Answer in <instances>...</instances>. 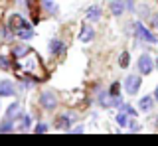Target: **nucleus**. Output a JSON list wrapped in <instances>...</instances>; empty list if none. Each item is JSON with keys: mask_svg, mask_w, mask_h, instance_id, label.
<instances>
[{"mask_svg": "<svg viewBox=\"0 0 158 146\" xmlns=\"http://www.w3.org/2000/svg\"><path fill=\"white\" fill-rule=\"evenodd\" d=\"M14 67H16V71L20 75L30 81H44L48 77V71H46V65H44L42 57L32 50L26 51L22 57L14 59Z\"/></svg>", "mask_w": 158, "mask_h": 146, "instance_id": "nucleus-1", "label": "nucleus"}, {"mask_svg": "<svg viewBox=\"0 0 158 146\" xmlns=\"http://www.w3.org/2000/svg\"><path fill=\"white\" fill-rule=\"evenodd\" d=\"M132 34H135V40L136 42L148 43V46H154V43H158L156 32H152L150 28H146L142 22H135V24H132Z\"/></svg>", "mask_w": 158, "mask_h": 146, "instance_id": "nucleus-2", "label": "nucleus"}, {"mask_svg": "<svg viewBox=\"0 0 158 146\" xmlns=\"http://www.w3.org/2000/svg\"><path fill=\"white\" fill-rule=\"evenodd\" d=\"M38 103L42 107L44 111H48V113H52V111H56L59 107V97L53 89H44L42 93L38 97Z\"/></svg>", "mask_w": 158, "mask_h": 146, "instance_id": "nucleus-3", "label": "nucleus"}, {"mask_svg": "<svg viewBox=\"0 0 158 146\" xmlns=\"http://www.w3.org/2000/svg\"><path fill=\"white\" fill-rule=\"evenodd\" d=\"M140 87H142V75L140 73H128L125 77V81H123V89H125V93L128 97L138 95Z\"/></svg>", "mask_w": 158, "mask_h": 146, "instance_id": "nucleus-4", "label": "nucleus"}, {"mask_svg": "<svg viewBox=\"0 0 158 146\" xmlns=\"http://www.w3.org/2000/svg\"><path fill=\"white\" fill-rule=\"evenodd\" d=\"M136 71L140 73L142 77L154 73V57H152V53L142 51L140 55H138V59H136Z\"/></svg>", "mask_w": 158, "mask_h": 146, "instance_id": "nucleus-5", "label": "nucleus"}, {"mask_svg": "<svg viewBox=\"0 0 158 146\" xmlns=\"http://www.w3.org/2000/svg\"><path fill=\"white\" fill-rule=\"evenodd\" d=\"M75 120H79L75 113H59L56 116V120H53V126H56L57 130H71V126H73Z\"/></svg>", "mask_w": 158, "mask_h": 146, "instance_id": "nucleus-6", "label": "nucleus"}, {"mask_svg": "<svg viewBox=\"0 0 158 146\" xmlns=\"http://www.w3.org/2000/svg\"><path fill=\"white\" fill-rule=\"evenodd\" d=\"M65 50H67L65 42L59 40V38H52V40L48 42V51L52 53L53 57H61L63 53H65Z\"/></svg>", "mask_w": 158, "mask_h": 146, "instance_id": "nucleus-7", "label": "nucleus"}, {"mask_svg": "<svg viewBox=\"0 0 158 146\" xmlns=\"http://www.w3.org/2000/svg\"><path fill=\"white\" fill-rule=\"evenodd\" d=\"M6 26L12 30V34L16 32V30H22V28H30V26H34V24H30V22H26L20 14H10L8 16V22H6Z\"/></svg>", "mask_w": 158, "mask_h": 146, "instance_id": "nucleus-8", "label": "nucleus"}, {"mask_svg": "<svg viewBox=\"0 0 158 146\" xmlns=\"http://www.w3.org/2000/svg\"><path fill=\"white\" fill-rule=\"evenodd\" d=\"M97 38V32H95V28L91 26V24H81V28H79V42H83V43H89V42H93Z\"/></svg>", "mask_w": 158, "mask_h": 146, "instance_id": "nucleus-9", "label": "nucleus"}, {"mask_svg": "<svg viewBox=\"0 0 158 146\" xmlns=\"http://www.w3.org/2000/svg\"><path fill=\"white\" fill-rule=\"evenodd\" d=\"M101 18H103V8L99 4H93V6H89L85 10V20L89 24H97Z\"/></svg>", "mask_w": 158, "mask_h": 146, "instance_id": "nucleus-10", "label": "nucleus"}, {"mask_svg": "<svg viewBox=\"0 0 158 146\" xmlns=\"http://www.w3.org/2000/svg\"><path fill=\"white\" fill-rule=\"evenodd\" d=\"M156 101H154V95H142L140 99H138V111L140 113H150L152 109H154Z\"/></svg>", "mask_w": 158, "mask_h": 146, "instance_id": "nucleus-11", "label": "nucleus"}, {"mask_svg": "<svg viewBox=\"0 0 158 146\" xmlns=\"http://www.w3.org/2000/svg\"><path fill=\"white\" fill-rule=\"evenodd\" d=\"M125 0H109V14L111 16H123L125 14Z\"/></svg>", "mask_w": 158, "mask_h": 146, "instance_id": "nucleus-12", "label": "nucleus"}, {"mask_svg": "<svg viewBox=\"0 0 158 146\" xmlns=\"http://www.w3.org/2000/svg\"><path fill=\"white\" fill-rule=\"evenodd\" d=\"M57 4L56 0H40V10H42L46 16H56L57 14Z\"/></svg>", "mask_w": 158, "mask_h": 146, "instance_id": "nucleus-13", "label": "nucleus"}, {"mask_svg": "<svg viewBox=\"0 0 158 146\" xmlns=\"http://www.w3.org/2000/svg\"><path fill=\"white\" fill-rule=\"evenodd\" d=\"M16 95V83H12L10 79L0 81V97H14Z\"/></svg>", "mask_w": 158, "mask_h": 146, "instance_id": "nucleus-14", "label": "nucleus"}, {"mask_svg": "<svg viewBox=\"0 0 158 146\" xmlns=\"http://www.w3.org/2000/svg\"><path fill=\"white\" fill-rule=\"evenodd\" d=\"M63 101H65V105H69V107H77L81 101H85V95H83L81 91H73V93L63 95Z\"/></svg>", "mask_w": 158, "mask_h": 146, "instance_id": "nucleus-15", "label": "nucleus"}, {"mask_svg": "<svg viewBox=\"0 0 158 146\" xmlns=\"http://www.w3.org/2000/svg\"><path fill=\"white\" fill-rule=\"evenodd\" d=\"M128 120H131V115L123 113V111H118L117 116H115V123H117L118 128H127V126H128Z\"/></svg>", "mask_w": 158, "mask_h": 146, "instance_id": "nucleus-16", "label": "nucleus"}, {"mask_svg": "<svg viewBox=\"0 0 158 146\" xmlns=\"http://www.w3.org/2000/svg\"><path fill=\"white\" fill-rule=\"evenodd\" d=\"M14 34H16L18 40H24V42H28V40H32V38H34V30H32V26H30V28H22V30H16Z\"/></svg>", "mask_w": 158, "mask_h": 146, "instance_id": "nucleus-17", "label": "nucleus"}, {"mask_svg": "<svg viewBox=\"0 0 158 146\" xmlns=\"http://www.w3.org/2000/svg\"><path fill=\"white\" fill-rule=\"evenodd\" d=\"M18 116H20V103H12L8 107V111H6V119L18 120Z\"/></svg>", "mask_w": 158, "mask_h": 146, "instance_id": "nucleus-18", "label": "nucleus"}, {"mask_svg": "<svg viewBox=\"0 0 158 146\" xmlns=\"http://www.w3.org/2000/svg\"><path fill=\"white\" fill-rule=\"evenodd\" d=\"M128 65H131V51L125 50L118 55V67H121V69H128Z\"/></svg>", "mask_w": 158, "mask_h": 146, "instance_id": "nucleus-19", "label": "nucleus"}, {"mask_svg": "<svg viewBox=\"0 0 158 146\" xmlns=\"http://www.w3.org/2000/svg\"><path fill=\"white\" fill-rule=\"evenodd\" d=\"M18 120H20V124H18L20 130H30L32 128V116L30 115H20Z\"/></svg>", "mask_w": 158, "mask_h": 146, "instance_id": "nucleus-20", "label": "nucleus"}, {"mask_svg": "<svg viewBox=\"0 0 158 146\" xmlns=\"http://www.w3.org/2000/svg\"><path fill=\"white\" fill-rule=\"evenodd\" d=\"M118 111H123V113H127L131 116H138V109H135L131 103H121L118 105Z\"/></svg>", "mask_w": 158, "mask_h": 146, "instance_id": "nucleus-21", "label": "nucleus"}, {"mask_svg": "<svg viewBox=\"0 0 158 146\" xmlns=\"http://www.w3.org/2000/svg\"><path fill=\"white\" fill-rule=\"evenodd\" d=\"M26 51H30L28 46H20V43H18V46H14V47H12V59H18V57H22Z\"/></svg>", "mask_w": 158, "mask_h": 146, "instance_id": "nucleus-22", "label": "nucleus"}, {"mask_svg": "<svg viewBox=\"0 0 158 146\" xmlns=\"http://www.w3.org/2000/svg\"><path fill=\"white\" fill-rule=\"evenodd\" d=\"M121 89H123V85L121 83H118V81H113V83L111 85H109V95H111V97H118V95H121Z\"/></svg>", "mask_w": 158, "mask_h": 146, "instance_id": "nucleus-23", "label": "nucleus"}, {"mask_svg": "<svg viewBox=\"0 0 158 146\" xmlns=\"http://www.w3.org/2000/svg\"><path fill=\"white\" fill-rule=\"evenodd\" d=\"M136 12H138V16L140 18H146L148 20V16H150V10H148V4H136Z\"/></svg>", "mask_w": 158, "mask_h": 146, "instance_id": "nucleus-24", "label": "nucleus"}, {"mask_svg": "<svg viewBox=\"0 0 158 146\" xmlns=\"http://www.w3.org/2000/svg\"><path fill=\"white\" fill-rule=\"evenodd\" d=\"M148 24H150V30L158 34V12H152L148 16Z\"/></svg>", "mask_w": 158, "mask_h": 146, "instance_id": "nucleus-25", "label": "nucleus"}, {"mask_svg": "<svg viewBox=\"0 0 158 146\" xmlns=\"http://www.w3.org/2000/svg\"><path fill=\"white\" fill-rule=\"evenodd\" d=\"M49 130V123H46V120H40V123L36 124V128H34V132L36 134H42V132H48Z\"/></svg>", "mask_w": 158, "mask_h": 146, "instance_id": "nucleus-26", "label": "nucleus"}, {"mask_svg": "<svg viewBox=\"0 0 158 146\" xmlns=\"http://www.w3.org/2000/svg\"><path fill=\"white\" fill-rule=\"evenodd\" d=\"M131 132H136V130H140V123L136 120V116H131V120H128V126H127Z\"/></svg>", "mask_w": 158, "mask_h": 146, "instance_id": "nucleus-27", "label": "nucleus"}, {"mask_svg": "<svg viewBox=\"0 0 158 146\" xmlns=\"http://www.w3.org/2000/svg\"><path fill=\"white\" fill-rule=\"evenodd\" d=\"M125 8L127 12H136V2L135 0H125Z\"/></svg>", "mask_w": 158, "mask_h": 146, "instance_id": "nucleus-28", "label": "nucleus"}, {"mask_svg": "<svg viewBox=\"0 0 158 146\" xmlns=\"http://www.w3.org/2000/svg\"><path fill=\"white\" fill-rule=\"evenodd\" d=\"M0 67H2V69H6V71H10V67H12L6 55H0Z\"/></svg>", "mask_w": 158, "mask_h": 146, "instance_id": "nucleus-29", "label": "nucleus"}, {"mask_svg": "<svg viewBox=\"0 0 158 146\" xmlns=\"http://www.w3.org/2000/svg\"><path fill=\"white\" fill-rule=\"evenodd\" d=\"M83 130H85V128H83V124H79V126H71V132H73V134H81Z\"/></svg>", "mask_w": 158, "mask_h": 146, "instance_id": "nucleus-30", "label": "nucleus"}, {"mask_svg": "<svg viewBox=\"0 0 158 146\" xmlns=\"http://www.w3.org/2000/svg\"><path fill=\"white\" fill-rule=\"evenodd\" d=\"M152 124H154V128H158V115L152 116Z\"/></svg>", "mask_w": 158, "mask_h": 146, "instance_id": "nucleus-31", "label": "nucleus"}, {"mask_svg": "<svg viewBox=\"0 0 158 146\" xmlns=\"http://www.w3.org/2000/svg\"><path fill=\"white\" fill-rule=\"evenodd\" d=\"M152 95H154V101H156V103H158V85L154 87V93H152Z\"/></svg>", "mask_w": 158, "mask_h": 146, "instance_id": "nucleus-32", "label": "nucleus"}, {"mask_svg": "<svg viewBox=\"0 0 158 146\" xmlns=\"http://www.w3.org/2000/svg\"><path fill=\"white\" fill-rule=\"evenodd\" d=\"M154 69H158V55L154 57Z\"/></svg>", "mask_w": 158, "mask_h": 146, "instance_id": "nucleus-33", "label": "nucleus"}]
</instances>
